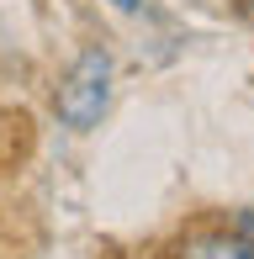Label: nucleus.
<instances>
[{"label":"nucleus","instance_id":"3","mask_svg":"<svg viewBox=\"0 0 254 259\" xmlns=\"http://www.w3.org/2000/svg\"><path fill=\"white\" fill-rule=\"evenodd\" d=\"M117 11H143V0H111Z\"/></svg>","mask_w":254,"mask_h":259},{"label":"nucleus","instance_id":"2","mask_svg":"<svg viewBox=\"0 0 254 259\" xmlns=\"http://www.w3.org/2000/svg\"><path fill=\"white\" fill-rule=\"evenodd\" d=\"M180 259H254V238L249 233H206L180 249Z\"/></svg>","mask_w":254,"mask_h":259},{"label":"nucleus","instance_id":"1","mask_svg":"<svg viewBox=\"0 0 254 259\" xmlns=\"http://www.w3.org/2000/svg\"><path fill=\"white\" fill-rule=\"evenodd\" d=\"M106 106H111V53L85 48L69 64V74L59 79V90H53V111H59L64 127L90 133V127H101Z\"/></svg>","mask_w":254,"mask_h":259}]
</instances>
